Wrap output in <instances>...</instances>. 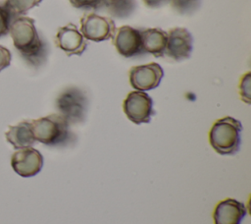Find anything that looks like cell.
<instances>
[{
	"instance_id": "obj_1",
	"label": "cell",
	"mask_w": 251,
	"mask_h": 224,
	"mask_svg": "<svg viewBox=\"0 0 251 224\" xmlns=\"http://www.w3.org/2000/svg\"><path fill=\"white\" fill-rule=\"evenodd\" d=\"M34 23L29 17L19 16L12 22L9 33L22 58L29 66L38 68L47 59L48 47L39 36Z\"/></svg>"
},
{
	"instance_id": "obj_2",
	"label": "cell",
	"mask_w": 251,
	"mask_h": 224,
	"mask_svg": "<svg viewBox=\"0 0 251 224\" xmlns=\"http://www.w3.org/2000/svg\"><path fill=\"white\" fill-rule=\"evenodd\" d=\"M241 132V122L233 117L226 116L213 124L209 132V142L217 153L233 155L240 148Z\"/></svg>"
},
{
	"instance_id": "obj_3",
	"label": "cell",
	"mask_w": 251,
	"mask_h": 224,
	"mask_svg": "<svg viewBox=\"0 0 251 224\" xmlns=\"http://www.w3.org/2000/svg\"><path fill=\"white\" fill-rule=\"evenodd\" d=\"M30 123L35 140L45 145H65L72 139L70 124L60 114H50Z\"/></svg>"
},
{
	"instance_id": "obj_4",
	"label": "cell",
	"mask_w": 251,
	"mask_h": 224,
	"mask_svg": "<svg viewBox=\"0 0 251 224\" xmlns=\"http://www.w3.org/2000/svg\"><path fill=\"white\" fill-rule=\"evenodd\" d=\"M87 106L88 99L85 92L76 86L64 89L56 100V107L59 114L63 116L70 125L84 121Z\"/></svg>"
},
{
	"instance_id": "obj_5",
	"label": "cell",
	"mask_w": 251,
	"mask_h": 224,
	"mask_svg": "<svg viewBox=\"0 0 251 224\" xmlns=\"http://www.w3.org/2000/svg\"><path fill=\"white\" fill-rule=\"evenodd\" d=\"M79 31L86 40L101 42L113 37L116 25L112 18L100 16L95 13L84 14L80 18Z\"/></svg>"
},
{
	"instance_id": "obj_6",
	"label": "cell",
	"mask_w": 251,
	"mask_h": 224,
	"mask_svg": "<svg viewBox=\"0 0 251 224\" xmlns=\"http://www.w3.org/2000/svg\"><path fill=\"white\" fill-rule=\"evenodd\" d=\"M123 110L129 121L136 125L149 123L155 114L153 100L145 91H130L123 102Z\"/></svg>"
},
{
	"instance_id": "obj_7",
	"label": "cell",
	"mask_w": 251,
	"mask_h": 224,
	"mask_svg": "<svg viewBox=\"0 0 251 224\" xmlns=\"http://www.w3.org/2000/svg\"><path fill=\"white\" fill-rule=\"evenodd\" d=\"M128 75L130 85L135 90L147 91L159 86L164 71L159 64L153 62L131 67Z\"/></svg>"
},
{
	"instance_id": "obj_8",
	"label": "cell",
	"mask_w": 251,
	"mask_h": 224,
	"mask_svg": "<svg viewBox=\"0 0 251 224\" xmlns=\"http://www.w3.org/2000/svg\"><path fill=\"white\" fill-rule=\"evenodd\" d=\"M112 42L117 52L123 57L130 58L144 53L140 30L132 27L122 26L116 28Z\"/></svg>"
},
{
	"instance_id": "obj_9",
	"label": "cell",
	"mask_w": 251,
	"mask_h": 224,
	"mask_svg": "<svg viewBox=\"0 0 251 224\" xmlns=\"http://www.w3.org/2000/svg\"><path fill=\"white\" fill-rule=\"evenodd\" d=\"M165 54L175 61H182L190 57L193 48V37L185 28H173L167 32Z\"/></svg>"
},
{
	"instance_id": "obj_10",
	"label": "cell",
	"mask_w": 251,
	"mask_h": 224,
	"mask_svg": "<svg viewBox=\"0 0 251 224\" xmlns=\"http://www.w3.org/2000/svg\"><path fill=\"white\" fill-rule=\"evenodd\" d=\"M11 166L21 177H33L43 166L42 154L33 147L20 148L11 157Z\"/></svg>"
},
{
	"instance_id": "obj_11",
	"label": "cell",
	"mask_w": 251,
	"mask_h": 224,
	"mask_svg": "<svg viewBox=\"0 0 251 224\" xmlns=\"http://www.w3.org/2000/svg\"><path fill=\"white\" fill-rule=\"evenodd\" d=\"M54 43L68 56H80L87 48V40L72 23L58 28Z\"/></svg>"
},
{
	"instance_id": "obj_12",
	"label": "cell",
	"mask_w": 251,
	"mask_h": 224,
	"mask_svg": "<svg viewBox=\"0 0 251 224\" xmlns=\"http://www.w3.org/2000/svg\"><path fill=\"white\" fill-rule=\"evenodd\" d=\"M246 213L247 208L242 202L234 198H226L217 204L213 219L215 224H241Z\"/></svg>"
},
{
	"instance_id": "obj_13",
	"label": "cell",
	"mask_w": 251,
	"mask_h": 224,
	"mask_svg": "<svg viewBox=\"0 0 251 224\" xmlns=\"http://www.w3.org/2000/svg\"><path fill=\"white\" fill-rule=\"evenodd\" d=\"M140 35L144 53L152 54L157 58L165 55L168 38L167 31L158 28H152L140 30Z\"/></svg>"
},
{
	"instance_id": "obj_14",
	"label": "cell",
	"mask_w": 251,
	"mask_h": 224,
	"mask_svg": "<svg viewBox=\"0 0 251 224\" xmlns=\"http://www.w3.org/2000/svg\"><path fill=\"white\" fill-rule=\"evenodd\" d=\"M5 137L7 141L16 149L30 147L36 141L30 121H23L15 126H10Z\"/></svg>"
},
{
	"instance_id": "obj_15",
	"label": "cell",
	"mask_w": 251,
	"mask_h": 224,
	"mask_svg": "<svg viewBox=\"0 0 251 224\" xmlns=\"http://www.w3.org/2000/svg\"><path fill=\"white\" fill-rule=\"evenodd\" d=\"M108 13L118 19H125L129 17L136 8L135 0H111L104 2Z\"/></svg>"
},
{
	"instance_id": "obj_16",
	"label": "cell",
	"mask_w": 251,
	"mask_h": 224,
	"mask_svg": "<svg viewBox=\"0 0 251 224\" xmlns=\"http://www.w3.org/2000/svg\"><path fill=\"white\" fill-rule=\"evenodd\" d=\"M42 0H6L4 3L17 18L20 15L25 14L28 10L39 5Z\"/></svg>"
},
{
	"instance_id": "obj_17",
	"label": "cell",
	"mask_w": 251,
	"mask_h": 224,
	"mask_svg": "<svg viewBox=\"0 0 251 224\" xmlns=\"http://www.w3.org/2000/svg\"><path fill=\"white\" fill-rule=\"evenodd\" d=\"M169 3L176 13L190 15L199 9L201 0H170Z\"/></svg>"
},
{
	"instance_id": "obj_18",
	"label": "cell",
	"mask_w": 251,
	"mask_h": 224,
	"mask_svg": "<svg viewBox=\"0 0 251 224\" xmlns=\"http://www.w3.org/2000/svg\"><path fill=\"white\" fill-rule=\"evenodd\" d=\"M15 18L5 3L0 1V37L9 32L10 26Z\"/></svg>"
},
{
	"instance_id": "obj_19",
	"label": "cell",
	"mask_w": 251,
	"mask_h": 224,
	"mask_svg": "<svg viewBox=\"0 0 251 224\" xmlns=\"http://www.w3.org/2000/svg\"><path fill=\"white\" fill-rule=\"evenodd\" d=\"M239 95L242 101L250 103V93H251V73L248 71L242 75L239 82Z\"/></svg>"
},
{
	"instance_id": "obj_20",
	"label": "cell",
	"mask_w": 251,
	"mask_h": 224,
	"mask_svg": "<svg viewBox=\"0 0 251 224\" xmlns=\"http://www.w3.org/2000/svg\"><path fill=\"white\" fill-rule=\"evenodd\" d=\"M76 9H98L103 7L104 0H69Z\"/></svg>"
},
{
	"instance_id": "obj_21",
	"label": "cell",
	"mask_w": 251,
	"mask_h": 224,
	"mask_svg": "<svg viewBox=\"0 0 251 224\" xmlns=\"http://www.w3.org/2000/svg\"><path fill=\"white\" fill-rule=\"evenodd\" d=\"M11 59H12V55L10 50L0 45V72L10 65Z\"/></svg>"
},
{
	"instance_id": "obj_22",
	"label": "cell",
	"mask_w": 251,
	"mask_h": 224,
	"mask_svg": "<svg viewBox=\"0 0 251 224\" xmlns=\"http://www.w3.org/2000/svg\"><path fill=\"white\" fill-rule=\"evenodd\" d=\"M144 5L148 8H152V9H155V8H160L162 7L163 5L169 3L170 0H142Z\"/></svg>"
},
{
	"instance_id": "obj_23",
	"label": "cell",
	"mask_w": 251,
	"mask_h": 224,
	"mask_svg": "<svg viewBox=\"0 0 251 224\" xmlns=\"http://www.w3.org/2000/svg\"><path fill=\"white\" fill-rule=\"evenodd\" d=\"M106 1H111V0H104V2H106ZM104 5V4H103Z\"/></svg>"
}]
</instances>
